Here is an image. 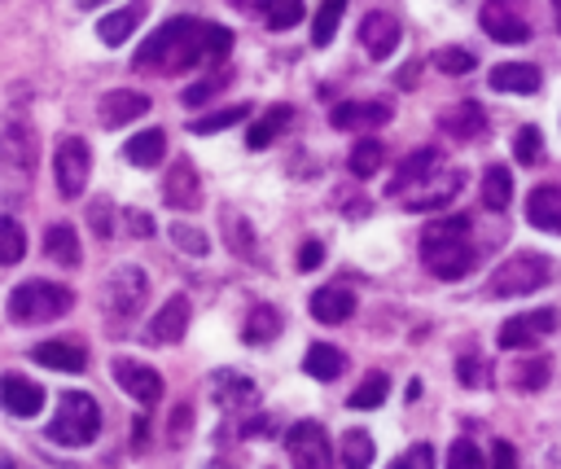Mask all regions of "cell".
I'll return each instance as SVG.
<instances>
[{
	"label": "cell",
	"instance_id": "6da1fadb",
	"mask_svg": "<svg viewBox=\"0 0 561 469\" xmlns=\"http://www.w3.org/2000/svg\"><path fill=\"white\" fill-rule=\"evenodd\" d=\"M202 36H206V23H197V18H171V23H163L141 45V53L132 58V66L137 71H184V66L202 62Z\"/></svg>",
	"mask_w": 561,
	"mask_h": 469
},
{
	"label": "cell",
	"instance_id": "7a4b0ae2",
	"mask_svg": "<svg viewBox=\"0 0 561 469\" xmlns=\"http://www.w3.org/2000/svg\"><path fill=\"white\" fill-rule=\"evenodd\" d=\"M40 141L31 124H10L0 132V193H27L36 180Z\"/></svg>",
	"mask_w": 561,
	"mask_h": 469
},
{
	"label": "cell",
	"instance_id": "3957f363",
	"mask_svg": "<svg viewBox=\"0 0 561 469\" xmlns=\"http://www.w3.org/2000/svg\"><path fill=\"white\" fill-rule=\"evenodd\" d=\"M101 434V408L88 391H66L49 421V439L58 447H88Z\"/></svg>",
	"mask_w": 561,
	"mask_h": 469
},
{
	"label": "cell",
	"instance_id": "277c9868",
	"mask_svg": "<svg viewBox=\"0 0 561 469\" xmlns=\"http://www.w3.org/2000/svg\"><path fill=\"white\" fill-rule=\"evenodd\" d=\"M75 307V294L66 286H53V281H27L10 294V320L14 325H44V320H58Z\"/></svg>",
	"mask_w": 561,
	"mask_h": 469
},
{
	"label": "cell",
	"instance_id": "5b68a950",
	"mask_svg": "<svg viewBox=\"0 0 561 469\" xmlns=\"http://www.w3.org/2000/svg\"><path fill=\"white\" fill-rule=\"evenodd\" d=\"M548 277H552V268H548V259H544V255H535V251H518V255H509V259L492 272L487 294H492V299H518V294L539 290Z\"/></svg>",
	"mask_w": 561,
	"mask_h": 469
},
{
	"label": "cell",
	"instance_id": "8992f818",
	"mask_svg": "<svg viewBox=\"0 0 561 469\" xmlns=\"http://www.w3.org/2000/svg\"><path fill=\"white\" fill-rule=\"evenodd\" d=\"M145 294H150L145 272L128 264V268L110 272V281H105V290H101V307H105L110 320H132V316L145 307Z\"/></svg>",
	"mask_w": 561,
	"mask_h": 469
},
{
	"label": "cell",
	"instance_id": "52a82bcc",
	"mask_svg": "<svg viewBox=\"0 0 561 469\" xmlns=\"http://www.w3.org/2000/svg\"><path fill=\"white\" fill-rule=\"evenodd\" d=\"M285 452L294 469H333V447L320 421H294L285 434Z\"/></svg>",
	"mask_w": 561,
	"mask_h": 469
},
{
	"label": "cell",
	"instance_id": "ba28073f",
	"mask_svg": "<svg viewBox=\"0 0 561 469\" xmlns=\"http://www.w3.org/2000/svg\"><path fill=\"white\" fill-rule=\"evenodd\" d=\"M53 176H58V189L62 198H79L88 189V176H92V154H88V141L79 137H66L53 154Z\"/></svg>",
	"mask_w": 561,
	"mask_h": 469
},
{
	"label": "cell",
	"instance_id": "9c48e42d",
	"mask_svg": "<svg viewBox=\"0 0 561 469\" xmlns=\"http://www.w3.org/2000/svg\"><path fill=\"white\" fill-rule=\"evenodd\" d=\"M421 259H425V268L438 277V281H466L470 272H474V264H479V255H474V246L461 238V242H443V246H430V251H421Z\"/></svg>",
	"mask_w": 561,
	"mask_h": 469
},
{
	"label": "cell",
	"instance_id": "30bf717a",
	"mask_svg": "<svg viewBox=\"0 0 561 469\" xmlns=\"http://www.w3.org/2000/svg\"><path fill=\"white\" fill-rule=\"evenodd\" d=\"M399 36H404V27H399L395 14L373 10V14H365V23H360V45H365V53H369L373 62H386V58L399 49Z\"/></svg>",
	"mask_w": 561,
	"mask_h": 469
},
{
	"label": "cell",
	"instance_id": "8fae6325",
	"mask_svg": "<svg viewBox=\"0 0 561 469\" xmlns=\"http://www.w3.org/2000/svg\"><path fill=\"white\" fill-rule=\"evenodd\" d=\"M552 325H557V312H552V307H539V312L513 316V320H505V325H500V346H505V351H522V346L539 342L544 333H552Z\"/></svg>",
	"mask_w": 561,
	"mask_h": 469
},
{
	"label": "cell",
	"instance_id": "7c38bea8",
	"mask_svg": "<svg viewBox=\"0 0 561 469\" xmlns=\"http://www.w3.org/2000/svg\"><path fill=\"white\" fill-rule=\"evenodd\" d=\"M115 382L137 400V404H158L163 400V378L150 369V365H141V360H115Z\"/></svg>",
	"mask_w": 561,
	"mask_h": 469
},
{
	"label": "cell",
	"instance_id": "4fadbf2b",
	"mask_svg": "<svg viewBox=\"0 0 561 469\" xmlns=\"http://www.w3.org/2000/svg\"><path fill=\"white\" fill-rule=\"evenodd\" d=\"M0 408L10 417H36L44 408V391L23 373H5L0 378Z\"/></svg>",
	"mask_w": 561,
	"mask_h": 469
},
{
	"label": "cell",
	"instance_id": "5bb4252c",
	"mask_svg": "<svg viewBox=\"0 0 561 469\" xmlns=\"http://www.w3.org/2000/svg\"><path fill=\"white\" fill-rule=\"evenodd\" d=\"M145 110H150V97H145V92H137V88H115V92L101 97V124H105V128H124V124L141 119Z\"/></svg>",
	"mask_w": 561,
	"mask_h": 469
},
{
	"label": "cell",
	"instance_id": "9a60e30c",
	"mask_svg": "<svg viewBox=\"0 0 561 469\" xmlns=\"http://www.w3.org/2000/svg\"><path fill=\"white\" fill-rule=\"evenodd\" d=\"M163 198H167V206H176V211H197L202 206V180H197V172H193V163H176L171 167V176H167V185H163Z\"/></svg>",
	"mask_w": 561,
	"mask_h": 469
},
{
	"label": "cell",
	"instance_id": "2e32d148",
	"mask_svg": "<svg viewBox=\"0 0 561 469\" xmlns=\"http://www.w3.org/2000/svg\"><path fill=\"white\" fill-rule=\"evenodd\" d=\"M189 316H193L189 299H184V294H171V299L158 307V316L150 320V338H154V342H180L184 329H189Z\"/></svg>",
	"mask_w": 561,
	"mask_h": 469
},
{
	"label": "cell",
	"instance_id": "e0dca14e",
	"mask_svg": "<svg viewBox=\"0 0 561 469\" xmlns=\"http://www.w3.org/2000/svg\"><path fill=\"white\" fill-rule=\"evenodd\" d=\"M391 119V105L386 101H347V105H333V114H329V124L339 128V132H347V128H378V124H386Z\"/></svg>",
	"mask_w": 561,
	"mask_h": 469
},
{
	"label": "cell",
	"instance_id": "ac0fdd59",
	"mask_svg": "<svg viewBox=\"0 0 561 469\" xmlns=\"http://www.w3.org/2000/svg\"><path fill=\"white\" fill-rule=\"evenodd\" d=\"M311 316L316 320H324V325H343L352 312H356V294L352 290H343V286H324V290H316L311 294Z\"/></svg>",
	"mask_w": 561,
	"mask_h": 469
},
{
	"label": "cell",
	"instance_id": "d6986e66",
	"mask_svg": "<svg viewBox=\"0 0 561 469\" xmlns=\"http://www.w3.org/2000/svg\"><path fill=\"white\" fill-rule=\"evenodd\" d=\"M539 71L535 66H526V62H500V66H492V88L496 92H513V97H531V92H539Z\"/></svg>",
	"mask_w": 561,
	"mask_h": 469
},
{
	"label": "cell",
	"instance_id": "ffe728a7",
	"mask_svg": "<svg viewBox=\"0 0 561 469\" xmlns=\"http://www.w3.org/2000/svg\"><path fill=\"white\" fill-rule=\"evenodd\" d=\"M526 219L544 232H561V189L557 185H539L526 198Z\"/></svg>",
	"mask_w": 561,
	"mask_h": 469
},
{
	"label": "cell",
	"instance_id": "44dd1931",
	"mask_svg": "<svg viewBox=\"0 0 561 469\" xmlns=\"http://www.w3.org/2000/svg\"><path fill=\"white\" fill-rule=\"evenodd\" d=\"M483 128H487V114L479 101H461L457 110L443 114V132L457 141H474V137H483Z\"/></svg>",
	"mask_w": 561,
	"mask_h": 469
},
{
	"label": "cell",
	"instance_id": "7402d4cb",
	"mask_svg": "<svg viewBox=\"0 0 561 469\" xmlns=\"http://www.w3.org/2000/svg\"><path fill=\"white\" fill-rule=\"evenodd\" d=\"M31 356H36L44 369H58V373H84V369H88L84 346H75V342H40Z\"/></svg>",
	"mask_w": 561,
	"mask_h": 469
},
{
	"label": "cell",
	"instance_id": "603a6c76",
	"mask_svg": "<svg viewBox=\"0 0 561 469\" xmlns=\"http://www.w3.org/2000/svg\"><path fill=\"white\" fill-rule=\"evenodd\" d=\"M303 369H307V378H316V382H333V378H343V369H347V356H343L339 346L316 342V346H307Z\"/></svg>",
	"mask_w": 561,
	"mask_h": 469
},
{
	"label": "cell",
	"instance_id": "cb8c5ba5",
	"mask_svg": "<svg viewBox=\"0 0 561 469\" xmlns=\"http://www.w3.org/2000/svg\"><path fill=\"white\" fill-rule=\"evenodd\" d=\"M163 154H167V137H163L158 128L137 132V137L124 145V159H128L132 167H158V163H163Z\"/></svg>",
	"mask_w": 561,
	"mask_h": 469
},
{
	"label": "cell",
	"instance_id": "d4e9b609",
	"mask_svg": "<svg viewBox=\"0 0 561 469\" xmlns=\"http://www.w3.org/2000/svg\"><path fill=\"white\" fill-rule=\"evenodd\" d=\"M141 18H145V5H128V10H119V14H105V18L97 23L101 45H124V40L141 27Z\"/></svg>",
	"mask_w": 561,
	"mask_h": 469
},
{
	"label": "cell",
	"instance_id": "484cf974",
	"mask_svg": "<svg viewBox=\"0 0 561 469\" xmlns=\"http://www.w3.org/2000/svg\"><path fill=\"white\" fill-rule=\"evenodd\" d=\"M44 255L58 259L62 268H75V264H79V238H75L71 224H49V232H44Z\"/></svg>",
	"mask_w": 561,
	"mask_h": 469
},
{
	"label": "cell",
	"instance_id": "4316f807",
	"mask_svg": "<svg viewBox=\"0 0 561 469\" xmlns=\"http://www.w3.org/2000/svg\"><path fill=\"white\" fill-rule=\"evenodd\" d=\"M461 238H470V219L466 215H443V219L421 228V251L443 246V242H461Z\"/></svg>",
	"mask_w": 561,
	"mask_h": 469
},
{
	"label": "cell",
	"instance_id": "83f0119b",
	"mask_svg": "<svg viewBox=\"0 0 561 469\" xmlns=\"http://www.w3.org/2000/svg\"><path fill=\"white\" fill-rule=\"evenodd\" d=\"M259 10H264V27L268 31H294L303 23V0H259Z\"/></svg>",
	"mask_w": 561,
	"mask_h": 469
},
{
	"label": "cell",
	"instance_id": "f1b7e54d",
	"mask_svg": "<svg viewBox=\"0 0 561 469\" xmlns=\"http://www.w3.org/2000/svg\"><path fill=\"white\" fill-rule=\"evenodd\" d=\"M479 23H483V31H487L492 40H500V45H522V40L531 36V27H526L522 18H513V14H500V10H487Z\"/></svg>",
	"mask_w": 561,
	"mask_h": 469
},
{
	"label": "cell",
	"instance_id": "f546056e",
	"mask_svg": "<svg viewBox=\"0 0 561 469\" xmlns=\"http://www.w3.org/2000/svg\"><path fill=\"white\" fill-rule=\"evenodd\" d=\"M483 202H487V211H505L513 202V176H509V167L492 163L483 172Z\"/></svg>",
	"mask_w": 561,
	"mask_h": 469
},
{
	"label": "cell",
	"instance_id": "4dcf8cb0",
	"mask_svg": "<svg viewBox=\"0 0 561 469\" xmlns=\"http://www.w3.org/2000/svg\"><path fill=\"white\" fill-rule=\"evenodd\" d=\"M290 119H294V110H290V105H272V110L264 114V119L246 132V145H251V150H268V145L277 141V132H281Z\"/></svg>",
	"mask_w": 561,
	"mask_h": 469
},
{
	"label": "cell",
	"instance_id": "1f68e13d",
	"mask_svg": "<svg viewBox=\"0 0 561 469\" xmlns=\"http://www.w3.org/2000/svg\"><path fill=\"white\" fill-rule=\"evenodd\" d=\"M27 255V232L14 215H0V268H14Z\"/></svg>",
	"mask_w": 561,
	"mask_h": 469
},
{
	"label": "cell",
	"instance_id": "d6a6232c",
	"mask_svg": "<svg viewBox=\"0 0 561 469\" xmlns=\"http://www.w3.org/2000/svg\"><path fill=\"white\" fill-rule=\"evenodd\" d=\"M343 10H347V0H320L316 23H311V45L316 49H324L333 40V31H339V23H343Z\"/></svg>",
	"mask_w": 561,
	"mask_h": 469
},
{
	"label": "cell",
	"instance_id": "836d02e7",
	"mask_svg": "<svg viewBox=\"0 0 561 469\" xmlns=\"http://www.w3.org/2000/svg\"><path fill=\"white\" fill-rule=\"evenodd\" d=\"M215 400H219L224 408L251 404V400H255V382H251V378H238V373H215Z\"/></svg>",
	"mask_w": 561,
	"mask_h": 469
},
{
	"label": "cell",
	"instance_id": "e575fe53",
	"mask_svg": "<svg viewBox=\"0 0 561 469\" xmlns=\"http://www.w3.org/2000/svg\"><path fill=\"white\" fill-rule=\"evenodd\" d=\"M373 439L369 430H347L343 434V469H369L373 465Z\"/></svg>",
	"mask_w": 561,
	"mask_h": 469
},
{
	"label": "cell",
	"instance_id": "d590c367",
	"mask_svg": "<svg viewBox=\"0 0 561 469\" xmlns=\"http://www.w3.org/2000/svg\"><path fill=\"white\" fill-rule=\"evenodd\" d=\"M382 163H386V150H382L378 141H360V145L352 150V159H347V167H352V176H360V180H369V176H378V172H382Z\"/></svg>",
	"mask_w": 561,
	"mask_h": 469
},
{
	"label": "cell",
	"instance_id": "8d00e7d4",
	"mask_svg": "<svg viewBox=\"0 0 561 469\" xmlns=\"http://www.w3.org/2000/svg\"><path fill=\"white\" fill-rule=\"evenodd\" d=\"M277 329H281V316H277L272 307H255V312L246 316L242 338H246V342H255V346H264V342H272V338H277Z\"/></svg>",
	"mask_w": 561,
	"mask_h": 469
},
{
	"label": "cell",
	"instance_id": "74e56055",
	"mask_svg": "<svg viewBox=\"0 0 561 469\" xmlns=\"http://www.w3.org/2000/svg\"><path fill=\"white\" fill-rule=\"evenodd\" d=\"M434 167H438V150H417V154H408V163H404L399 176H395V189H408L412 180H425Z\"/></svg>",
	"mask_w": 561,
	"mask_h": 469
},
{
	"label": "cell",
	"instance_id": "f35d334b",
	"mask_svg": "<svg viewBox=\"0 0 561 469\" xmlns=\"http://www.w3.org/2000/svg\"><path fill=\"white\" fill-rule=\"evenodd\" d=\"M386 391H391V378H386V373H369V378H365V382L352 391V400H347V404L369 413V408H378V404L386 400Z\"/></svg>",
	"mask_w": 561,
	"mask_h": 469
},
{
	"label": "cell",
	"instance_id": "ab89813d",
	"mask_svg": "<svg viewBox=\"0 0 561 469\" xmlns=\"http://www.w3.org/2000/svg\"><path fill=\"white\" fill-rule=\"evenodd\" d=\"M513 159H518L522 167H539V163H544V137H539V128H522V132L513 137Z\"/></svg>",
	"mask_w": 561,
	"mask_h": 469
},
{
	"label": "cell",
	"instance_id": "60d3db41",
	"mask_svg": "<svg viewBox=\"0 0 561 469\" xmlns=\"http://www.w3.org/2000/svg\"><path fill=\"white\" fill-rule=\"evenodd\" d=\"M238 119H246V105H233V110L206 114V119H193V124H189V132H197V137H211V132H224V128H233Z\"/></svg>",
	"mask_w": 561,
	"mask_h": 469
},
{
	"label": "cell",
	"instance_id": "b9f144b4",
	"mask_svg": "<svg viewBox=\"0 0 561 469\" xmlns=\"http://www.w3.org/2000/svg\"><path fill=\"white\" fill-rule=\"evenodd\" d=\"M233 49V31L229 27H206L202 36V62H224Z\"/></svg>",
	"mask_w": 561,
	"mask_h": 469
},
{
	"label": "cell",
	"instance_id": "7bdbcfd3",
	"mask_svg": "<svg viewBox=\"0 0 561 469\" xmlns=\"http://www.w3.org/2000/svg\"><path fill=\"white\" fill-rule=\"evenodd\" d=\"M447 469H487V460L470 439H457L452 452H447Z\"/></svg>",
	"mask_w": 561,
	"mask_h": 469
},
{
	"label": "cell",
	"instance_id": "ee69618b",
	"mask_svg": "<svg viewBox=\"0 0 561 469\" xmlns=\"http://www.w3.org/2000/svg\"><path fill=\"white\" fill-rule=\"evenodd\" d=\"M434 66H438L443 75H466V71H474V53H470V49H443V53L434 58Z\"/></svg>",
	"mask_w": 561,
	"mask_h": 469
},
{
	"label": "cell",
	"instance_id": "f6af8a7d",
	"mask_svg": "<svg viewBox=\"0 0 561 469\" xmlns=\"http://www.w3.org/2000/svg\"><path fill=\"white\" fill-rule=\"evenodd\" d=\"M171 242H176L180 251H189V255H206V251H211V242L202 238L197 228H189V224H171Z\"/></svg>",
	"mask_w": 561,
	"mask_h": 469
},
{
	"label": "cell",
	"instance_id": "bcb514c9",
	"mask_svg": "<svg viewBox=\"0 0 561 469\" xmlns=\"http://www.w3.org/2000/svg\"><path fill=\"white\" fill-rule=\"evenodd\" d=\"M88 219H92V232L97 238H110V232H115V211H110V202H92V211H88Z\"/></svg>",
	"mask_w": 561,
	"mask_h": 469
},
{
	"label": "cell",
	"instance_id": "7dc6e473",
	"mask_svg": "<svg viewBox=\"0 0 561 469\" xmlns=\"http://www.w3.org/2000/svg\"><path fill=\"white\" fill-rule=\"evenodd\" d=\"M492 469H518V452H513V443H492Z\"/></svg>",
	"mask_w": 561,
	"mask_h": 469
},
{
	"label": "cell",
	"instance_id": "c3c4849f",
	"mask_svg": "<svg viewBox=\"0 0 561 469\" xmlns=\"http://www.w3.org/2000/svg\"><path fill=\"white\" fill-rule=\"evenodd\" d=\"M128 228H132V238H154V219L145 211H124Z\"/></svg>",
	"mask_w": 561,
	"mask_h": 469
},
{
	"label": "cell",
	"instance_id": "681fc988",
	"mask_svg": "<svg viewBox=\"0 0 561 469\" xmlns=\"http://www.w3.org/2000/svg\"><path fill=\"white\" fill-rule=\"evenodd\" d=\"M224 84L219 79H202V84H193V88H184V105H202L211 92H219Z\"/></svg>",
	"mask_w": 561,
	"mask_h": 469
},
{
	"label": "cell",
	"instance_id": "f907efd6",
	"mask_svg": "<svg viewBox=\"0 0 561 469\" xmlns=\"http://www.w3.org/2000/svg\"><path fill=\"white\" fill-rule=\"evenodd\" d=\"M324 264V251H320V242H307L303 251H298V272H311V268H320Z\"/></svg>",
	"mask_w": 561,
	"mask_h": 469
},
{
	"label": "cell",
	"instance_id": "816d5d0a",
	"mask_svg": "<svg viewBox=\"0 0 561 469\" xmlns=\"http://www.w3.org/2000/svg\"><path fill=\"white\" fill-rule=\"evenodd\" d=\"M518 382H522V386H531V391H535V386H544V382H548V360H531V369H526Z\"/></svg>",
	"mask_w": 561,
	"mask_h": 469
},
{
	"label": "cell",
	"instance_id": "f5cc1de1",
	"mask_svg": "<svg viewBox=\"0 0 561 469\" xmlns=\"http://www.w3.org/2000/svg\"><path fill=\"white\" fill-rule=\"evenodd\" d=\"M461 382H470V386H474V382H483V369H479V360H474V356H470V360H461Z\"/></svg>",
	"mask_w": 561,
	"mask_h": 469
},
{
	"label": "cell",
	"instance_id": "db71d44e",
	"mask_svg": "<svg viewBox=\"0 0 561 469\" xmlns=\"http://www.w3.org/2000/svg\"><path fill=\"white\" fill-rule=\"evenodd\" d=\"M79 10H97V5H105V0H75Z\"/></svg>",
	"mask_w": 561,
	"mask_h": 469
},
{
	"label": "cell",
	"instance_id": "11a10c76",
	"mask_svg": "<svg viewBox=\"0 0 561 469\" xmlns=\"http://www.w3.org/2000/svg\"><path fill=\"white\" fill-rule=\"evenodd\" d=\"M229 5H238V10H246V5H259V0H229Z\"/></svg>",
	"mask_w": 561,
	"mask_h": 469
},
{
	"label": "cell",
	"instance_id": "9f6ffc18",
	"mask_svg": "<svg viewBox=\"0 0 561 469\" xmlns=\"http://www.w3.org/2000/svg\"><path fill=\"white\" fill-rule=\"evenodd\" d=\"M552 14H557V27H561V0H552Z\"/></svg>",
	"mask_w": 561,
	"mask_h": 469
},
{
	"label": "cell",
	"instance_id": "6f0895ef",
	"mask_svg": "<svg viewBox=\"0 0 561 469\" xmlns=\"http://www.w3.org/2000/svg\"><path fill=\"white\" fill-rule=\"evenodd\" d=\"M391 469H408V460H395V465H391Z\"/></svg>",
	"mask_w": 561,
	"mask_h": 469
}]
</instances>
